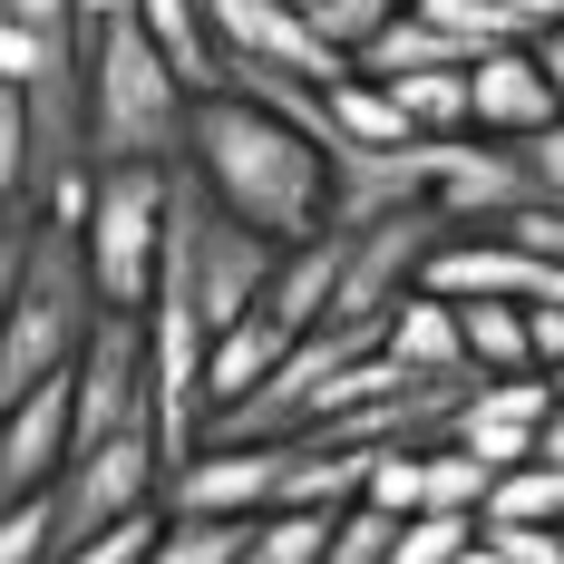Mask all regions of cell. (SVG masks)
<instances>
[{
    "mask_svg": "<svg viewBox=\"0 0 564 564\" xmlns=\"http://www.w3.org/2000/svg\"><path fill=\"white\" fill-rule=\"evenodd\" d=\"M185 166L205 175L215 205H234L273 243H302V234L332 225V147H322V127L263 108V98L205 88L195 127H185Z\"/></svg>",
    "mask_w": 564,
    "mask_h": 564,
    "instance_id": "obj_1",
    "label": "cell"
},
{
    "mask_svg": "<svg viewBox=\"0 0 564 564\" xmlns=\"http://www.w3.org/2000/svg\"><path fill=\"white\" fill-rule=\"evenodd\" d=\"M78 88H88V156L98 166H185L195 78L137 10H98L78 30Z\"/></svg>",
    "mask_w": 564,
    "mask_h": 564,
    "instance_id": "obj_2",
    "label": "cell"
},
{
    "mask_svg": "<svg viewBox=\"0 0 564 564\" xmlns=\"http://www.w3.org/2000/svg\"><path fill=\"white\" fill-rule=\"evenodd\" d=\"M98 273H88V243L68 215H30V253H20V292L0 312V409L30 399L40 380L78 370V350L98 332Z\"/></svg>",
    "mask_w": 564,
    "mask_h": 564,
    "instance_id": "obj_3",
    "label": "cell"
},
{
    "mask_svg": "<svg viewBox=\"0 0 564 564\" xmlns=\"http://www.w3.org/2000/svg\"><path fill=\"white\" fill-rule=\"evenodd\" d=\"M166 205H175V166H98L88 215H78V243H88V273H98V302L108 312H147L156 302Z\"/></svg>",
    "mask_w": 564,
    "mask_h": 564,
    "instance_id": "obj_4",
    "label": "cell"
},
{
    "mask_svg": "<svg viewBox=\"0 0 564 564\" xmlns=\"http://www.w3.org/2000/svg\"><path fill=\"white\" fill-rule=\"evenodd\" d=\"M137 507H166V448H156V429H117L98 448H78L58 467V555L78 545V535H98L117 516Z\"/></svg>",
    "mask_w": 564,
    "mask_h": 564,
    "instance_id": "obj_5",
    "label": "cell"
},
{
    "mask_svg": "<svg viewBox=\"0 0 564 564\" xmlns=\"http://www.w3.org/2000/svg\"><path fill=\"white\" fill-rule=\"evenodd\" d=\"M68 390H78V448H98L117 429H147V399H156V380H147V312H98Z\"/></svg>",
    "mask_w": 564,
    "mask_h": 564,
    "instance_id": "obj_6",
    "label": "cell"
},
{
    "mask_svg": "<svg viewBox=\"0 0 564 564\" xmlns=\"http://www.w3.org/2000/svg\"><path fill=\"white\" fill-rule=\"evenodd\" d=\"M429 205L448 215V225L487 234L507 225L516 205H535V175H525V147H507V137H429Z\"/></svg>",
    "mask_w": 564,
    "mask_h": 564,
    "instance_id": "obj_7",
    "label": "cell"
},
{
    "mask_svg": "<svg viewBox=\"0 0 564 564\" xmlns=\"http://www.w3.org/2000/svg\"><path fill=\"white\" fill-rule=\"evenodd\" d=\"M282 487V438H195L166 467V516H263Z\"/></svg>",
    "mask_w": 564,
    "mask_h": 564,
    "instance_id": "obj_8",
    "label": "cell"
},
{
    "mask_svg": "<svg viewBox=\"0 0 564 564\" xmlns=\"http://www.w3.org/2000/svg\"><path fill=\"white\" fill-rule=\"evenodd\" d=\"M545 419H555V380L545 370H467V390L448 409V438L477 448L487 467H516V457H535Z\"/></svg>",
    "mask_w": 564,
    "mask_h": 564,
    "instance_id": "obj_9",
    "label": "cell"
},
{
    "mask_svg": "<svg viewBox=\"0 0 564 564\" xmlns=\"http://www.w3.org/2000/svg\"><path fill=\"white\" fill-rule=\"evenodd\" d=\"M68 457H78V390H68V370H58V380H40L30 399L0 409V507L58 487Z\"/></svg>",
    "mask_w": 564,
    "mask_h": 564,
    "instance_id": "obj_10",
    "label": "cell"
},
{
    "mask_svg": "<svg viewBox=\"0 0 564 564\" xmlns=\"http://www.w3.org/2000/svg\"><path fill=\"white\" fill-rule=\"evenodd\" d=\"M467 108H477V137H535V127H555V78H545V58L535 40H497V50L467 58Z\"/></svg>",
    "mask_w": 564,
    "mask_h": 564,
    "instance_id": "obj_11",
    "label": "cell"
},
{
    "mask_svg": "<svg viewBox=\"0 0 564 564\" xmlns=\"http://www.w3.org/2000/svg\"><path fill=\"white\" fill-rule=\"evenodd\" d=\"M399 205H429V137H409V147H332V225L340 234L380 225Z\"/></svg>",
    "mask_w": 564,
    "mask_h": 564,
    "instance_id": "obj_12",
    "label": "cell"
},
{
    "mask_svg": "<svg viewBox=\"0 0 564 564\" xmlns=\"http://www.w3.org/2000/svg\"><path fill=\"white\" fill-rule=\"evenodd\" d=\"M380 350L399 370H419V380H457L467 370V312H457V292H438V282L399 292L380 312Z\"/></svg>",
    "mask_w": 564,
    "mask_h": 564,
    "instance_id": "obj_13",
    "label": "cell"
},
{
    "mask_svg": "<svg viewBox=\"0 0 564 564\" xmlns=\"http://www.w3.org/2000/svg\"><path fill=\"white\" fill-rule=\"evenodd\" d=\"M340 253H350V234H340V225L302 234V243H282L273 282H263V312H273L282 332H322V322H332V292H340Z\"/></svg>",
    "mask_w": 564,
    "mask_h": 564,
    "instance_id": "obj_14",
    "label": "cell"
},
{
    "mask_svg": "<svg viewBox=\"0 0 564 564\" xmlns=\"http://www.w3.org/2000/svg\"><path fill=\"white\" fill-rule=\"evenodd\" d=\"M302 332H282L273 312H243V322H225L215 332V350H205V419L225 409V399H243V390H263L282 370V350H292Z\"/></svg>",
    "mask_w": 564,
    "mask_h": 564,
    "instance_id": "obj_15",
    "label": "cell"
},
{
    "mask_svg": "<svg viewBox=\"0 0 564 564\" xmlns=\"http://www.w3.org/2000/svg\"><path fill=\"white\" fill-rule=\"evenodd\" d=\"M322 147H409V117H399L390 78H370V68H350L322 88Z\"/></svg>",
    "mask_w": 564,
    "mask_h": 564,
    "instance_id": "obj_16",
    "label": "cell"
},
{
    "mask_svg": "<svg viewBox=\"0 0 564 564\" xmlns=\"http://www.w3.org/2000/svg\"><path fill=\"white\" fill-rule=\"evenodd\" d=\"M467 370H535V312L507 292H467Z\"/></svg>",
    "mask_w": 564,
    "mask_h": 564,
    "instance_id": "obj_17",
    "label": "cell"
},
{
    "mask_svg": "<svg viewBox=\"0 0 564 564\" xmlns=\"http://www.w3.org/2000/svg\"><path fill=\"white\" fill-rule=\"evenodd\" d=\"M457 58H477V50H467V40H448L429 10H399L390 30L350 58V68H370V78H409V68H457Z\"/></svg>",
    "mask_w": 564,
    "mask_h": 564,
    "instance_id": "obj_18",
    "label": "cell"
},
{
    "mask_svg": "<svg viewBox=\"0 0 564 564\" xmlns=\"http://www.w3.org/2000/svg\"><path fill=\"white\" fill-rule=\"evenodd\" d=\"M332 516L340 507H263V516H243V564H322L332 555Z\"/></svg>",
    "mask_w": 564,
    "mask_h": 564,
    "instance_id": "obj_19",
    "label": "cell"
},
{
    "mask_svg": "<svg viewBox=\"0 0 564 564\" xmlns=\"http://www.w3.org/2000/svg\"><path fill=\"white\" fill-rule=\"evenodd\" d=\"M487 487H497V467H487L477 448H457L448 429H438V438H419V507L487 516Z\"/></svg>",
    "mask_w": 564,
    "mask_h": 564,
    "instance_id": "obj_20",
    "label": "cell"
},
{
    "mask_svg": "<svg viewBox=\"0 0 564 564\" xmlns=\"http://www.w3.org/2000/svg\"><path fill=\"white\" fill-rule=\"evenodd\" d=\"M399 117H409V137H467L477 127V108H467V58L457 68H409V78H390Z\"/></svg>",
    "mask_w": 564,
    "mask_h": 564,
    "instance_id": "obj_21",
    "label": "cell"
},
{
    "mask_svg": "<svg viewBox=\"0 0 564 564\" xmlns=\"http://www.w3.org/2000/svg\"><path fill=\"white\" fill-rule=\"evenodd\" d=\"M487 525H564V467L555 457H516V467H497Z\"/></svg>",
    "mask_w": 564,
    "mask_h": 564,
    "instance_id": "obj_22",
    "label": "cell"
},
{
    "mask_svg": "<svg viewBox=\"0 0 564 564\" xmlns=\"http://www.w3.org/2000/svg\"><path fill=\"white\" fill-rule=\"evenodd\" d=\"M147 564H243V516H166Z\"/></svg>",
    "mask_w": 564,
    "mask_h": 564,
    "instance_id": "obj_23",
    "label": "cell"
},
{
    "mask_svg": "<svg viewBox=\"0 0 564 564\" xmlns=\"http://www.w3.org/2000/svg\"><path fill=\"white\" fill-rule=\"evenodd\" d=\"M399 525H409L399 507H380V497H350V507L332 516V555H322V564H390V555H399Z\"/></svg>",
    "mask_w": 564,
    "mask_h": 564,
    "instance_id": "obj_24",
    "label": "cell"
},
{
    "mask_svg": "<svg viewBox=\"0 0 564 564\" xmlns=\"http://www.w3.org/2000/svg\"><path fill=\"white\" fill-rule=\"evenodd\" d=\"M0 564H58V487L0 507Z\"/></svg>",
    "mask_w": 564,
    "mask_h": 564,
    "instance_id": "obj_25",
    "label": "cell"
},
{
    "mask_svg": "<svg viewBox=\"0 0 564 564\" xmlns=\"http://www.w3.org/2000/svg\"><path fill=\"white\" fill-rule=\"evenodd\" d=\"M477 545V516H457V507H419L409 525H399V555L390 564H457Z\"/></svg>",
    "mask_w": 564,
    "mask_h": 564,
    "instance_id": "obj_26",
    "label": "cell"
},
{
    "mask_svg": "<svg viewBox=\"0 0 564 564\" xmlns=\"http://www.w3.org/2000/svg\"><path fill=\"white\" fill-rule=\"evenodd\" d=\"M302 10H312V30H322L340 58H360V50L399 20V10H409V0H302Z\"/></svg>",
    "mask_w": 564,
    "mask_h": 564,
    "instance_id": "obj_27",
    "label": "cell"
},
{
    "mask_svg": "<svg viewBox=\"0 0 564 564\" xmlns=\"http://www.w3.org/2000/svg\"><path fill=\"white\" fill-rule=\"evenodd\" d=\"M156 535H166V507H137V516H117V525H98V535H78L58 564H147Z\"/></svg>",
    "mask_w": 564,
    "mask_h": 564,
    "instance_id": "obj_28",
    "label": "cell"
},
{
    "mask_svg": "<svg viewBox=\"0 0 564 564\" xmlns=\"http://www.w3.org/2000/svg\"><path fill=\"white\" fill-rule=\"evenodd\" d=\"M68 50H78V40H68ZM68 50H50V40H40V30L0 0V78H20V88H30V78H40L50 58H68Z\"/></svg>",
    "mask_w": 564,
    "mask_h": 564,
    "instance_id": "obj_29",
    "label": "cell"
},
{
    "mask_svg": "<svg viewBox=\"0 0 564 564\" xmlns=\"http://www.w3.org/2000/svg\"><path fill=\"white\" fill-rule=\"evenodd\" d=\"M516 147H525L535 195H545V205H564V117H555V127H535V137H516Z\"/></svg>",
    "mask_w": 564,
    "mask_h": 564,
    "instance_id": "obj_30",
    "label": "cell"
},
{
    "mask_svg": "<svg viewBox=\"0 0 564 564\" xmlns=\"http://www.w3.org/2000/svg\"><path fill=\"white\" fill-rule=\"evenodd\" d=\"M487 525V516H477ZM497 545H507V564H564V525H487Z\"/></svg>",
    "mask_w": 564,
    "mask_h": 564,
    "instance_id": "obj_31",
    "label": "cell"
},
{
    "mask_svg": "<svg viewBox=\"0 0 564 564\" xmlns=\"http://www.w3.org/2000/svg\"><path fill=\"white\" fill-rule=\"evenodd\" d=\"M535 312V370H564V302H525Z\"/></svg>",
    "mask_w": 564,
    "mask_h": 564,
    "instance_id": "obj_32",
    "label": "cell"
},
{
    "mask_svg": "<svg viewBox=\"0 0 564 564\" xmlns=\"http://www.w3.org/2000/svg\"><path fill=\"white\" fill-rule=\"evenodd\" d=\"M535 58H545V78H555V108H564V20L535 30Z\"/></svg>",
    "mask_w": 564,
    "mask_h": 564,
    "instance_id": "obj_33",
    "label": "cell"
},
{
    "mask_svg": "<svg viewBox=\"0 0 564 564\" xmlns=\"http://www.w3.org/2000/svg\"><path fill=\"white\" fill-rule=\"evenodd\" d=\"M535 457H555V467H564V399H555V419H545V438H535Z\"/></svg>",
    "mask_w": 564,
    "mask_h": 564,
    "instance_id": "obj_34",
    "label": "cell"
},
{
    "mask_svg": "<svg viewBox=\"0 0 564 564\" xmlns=\"http://www.w3.org/2000/svg\"><path fill=\"white\" fill-rule=\"evenodd\" d=\"M545 380H555V399H564V370H545Z\"/></svg>",
    "mask_w": 564,
    "mask_h": 564,
    "instance_id": "obj_35",
    "label": "cell"
},
{
    "mask_svg": "<svg viewBox=\"0 0 564 564\" xmlns=\"http://www.w3.org/2000/svg\"><path fill=\"white\" fill-rule=\"evenodd\" d=\"M68 10H78V0H68Z\"/></svg>",
    "mask_w": 564,
    "mask_h": 564,
    "instance_id": "obj_36",
    "label": "cell"
}]
</instances>
